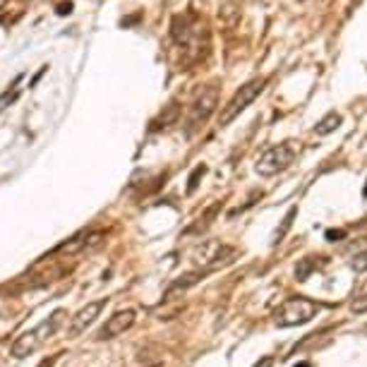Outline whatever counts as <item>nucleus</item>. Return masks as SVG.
I'll return each instance as SVG.
<instances>
[{
    "label": "nucleus",
    "mask_w": 367,
    "mask_h": 367,
    "mask_svg": "<svg viewBox=\"0 0 367 367\" xmlns=\"http://www.w3.org/2000/svg\"><path fill=\"white\" fill-rule=\"evenodd\" d=\"M53 363H55V358H46V360H43V363L38 365V367H50V365H53Z\"/></svg>",
    "instance_id": "obj_20"
},
{
    "label": "nucleus",
    "mask_w": 367,
    "mask_h": 367,
    "mask_svg": "<svg viewBox=\"0 0 367 367\" xmlns=\"http://www.w3.org/2000/svg\"><path fill=\"white\" fill-rule=\"evenodd\" d=\"M10 0H0V10H5V5H8Z\"/></svg>",
    "instance_id": "obj_21"
},
{
    "label": "nucleus",
    "mask_w": 367,
    "mask_h": 367,
    "mask_svg": "<svg viewBox=\"0 0 367 367\" xmlns=\"http://www.w3.org/2000/svg\"><path fill=\"white\" fill-rule=\"evenodd\" d=\"M274 365V358H262V363H257L255 367H272Z\"/></svg>",
    "instance_id": "obj_18"
},
{
    "label": "nucleus",
    "mask_w": 367,
    "mask_h": 367,
    "mask_svg": "<svg viewBox=\"0 0 367 367\" xmlns=\"http://www.w3.org/2000/svg\"><path fill=\"white\" fill-rule=\"evenodd\" d=\"M134 321H137V312H134V310H120V312H115L113 317H108L106 324L99 329L96 339H99V341H108V339L120 336V334H125L127 329H132Z\"/></svg>",
    "instance_id": "obj_8"
},
{
    "label": "nucleus",
    "mask_w": 367,
    "mask_h": 367,
    "mask_svg": "<svg viewBox=\"0 0 367 367\" xmlns=\"http://www.w3.org/2000/svg\"><path fill=\"white\" fill-rule=\"evenodd\" d=\"M106 307V298H101V300H92V302H87L82 310H77L73 317H70V326H68V334L73 339L77 336H82V334L87 331V326H92L96 317L101 314V310Z\"/></svg>",
    "instance_id": "obj_7"
},
{
    "label": "nucleus",
    "mask_w": 367,
    "mask_h": 367,
    "mask_svg": "<svg viewBox=\"0 0 367 367\" xmlns=\"http://www.w3.org/2000/svg\"><path fill=\"white\" fill-rule=\"evenodd\" d=\"M351 267H353V269H356V272H358V274H363V272H367V250H365V252H360V255H356V257H353Z\"/></svg>",
    "instance_id": "obj_16"
},
{
    "label": "nucleus",
    "mask_w": 367,
    "mask_h": 367,
    "mask_svg": "<svg viewBox=\"0 0 367 367\" xmlns=\"http://www.w3.org/2000/svg\"><path fill=\"white\" fill-rule=\"evenodd\" d=\"M317 312H319L317 302L298 295V298H288L281 302L279 310L274 312V321H276V326H281V329H288V326L307 324Z\"/></svg>",
    "instance_id": "obj_4"
},
{
    "label": "nucleus",
    "mask_w": 367,
    "mask_h": 367,
    "mask_svg": "<svg viewBox=\"0 0 367 367\" xmlns=\"http://www.w3.org/2000/svg\"><path fill=\"white\" fill-rule=\"evenodd\" d=\"M178 118H180V106H178V101H171V104L166 106V111L151 122L149 132H156V130H161V127H169V125H173V122H178Z\"/></svg>",
    "instance_id": "obj_10"
},
{
    "label": "nucleus",
    "mask_w": 367,
    "mask_h": 367,
    "mask_svg": "<svg viewBox=\"0 0 367 367\" xmlns=\"http://www.w3.org/2000/svg\"><path fill=\"white\" fill-rule=\"evenodd\" d=\"M204 274H207V272H190V274L180 276L178 281H173L171 286H169V291H166V300H173V298H176V293H180V291L185 293L190 286H195V283L202 281Z\"/></svg>",
    "instance_id": "obj_9"
},
{
    "label": "nucleus",
    "mask_w": 367,
    "mask_h": 367,
    "mask_svg": "<svg viewBox=\"0 0 367 367\" xmlns=\"http://www.w3.org/2000/svg\"><path fill=\"white\" fill-rule=\"evenodd\" d=\"M295 367H310V363H298V365H295Z\"/></svg>",
    "instance_id": "obj_22"
},
{
    "label": "nucleus",
    "mask_w": 367,
    "mask_h": 367,
    "mask_svg": "<svg viewBox=\"0 0 367 367\" xmlns=\"http://www.w3.org/2000/svg\"><path fill=\"white\" fill-rule=\"evenodd\" d=\"M314 269V262L307 257V260H302L300 262V267L295 269V276H298V281H307V276H310V272Z\"/></svg>",
    "instance_id": "obj_14"
},
{
    "label": "nucleus",
    "mask_w": 367,
    "mask_h": 367,
    "mask_svg": "<svg viewBox=\"0 0 367 367\" xmlns=\"http://www.w3.org/2000/svg\"><path fill=\"white\" fill-rule=\"evenodd\" d=\"M351 312L353 314H365L367 312V291L356 295V300L351 302Z\"/></svg>",
    "instance_id": "obj_13"
},
{
    "label": "nucleus",
    "mask_w": 367,
    "mask_h": 367,
    "mask_svg": "<svg viewBox=\"0 0 367 367\" xmlns=\"http://www.w3.org/2000/svg\"><path fill=\"white\" fill-rule=\"evenodd\" d=\"M216 106H218V89L214 85L199 87L188 106V115H185V134L192 137L199 127H204V122L214 115Z\"/></svg>",
    "instance_id": "obj_2"
},
{
    "label": "nucleus",
    "mask_w": 367,
    "mask_h": 367,
    "mask_svg": "<svg viewBox=\"0 0 367 367\" xmlns=\"http://www.w3.org/2000/svg\"><path fill=\"white\" fill-rule=\"evenodd\" d=\"M344 122V118L336 113V111H331V113H326L324 118H321L317 125H314V134H319V137H326V134H331L336 127Z\"/></svg>",
    "instance_id": "obj_11"
},
{
    "label": "nucleus",
    "mask_w": 367,
    "mask_h": 367,
    "mask_svg": "<svg viewBox=\"0 0 367 367\" xmlns=\"http://www.w3.org/2000/svg\"><path fill=\"white\" fill-rule=\"evenodd\" d=\"M233 257H235V248L218 240H207L192 250V262L197 267H202V272H211V269L221 267V264L233 262Z\"/></svg>",
    "instance_id": "obj_6"
},
{
    "label": "nucleus",
    "mask_w": 367,
    "mask_h": 367,
    "mask_svg": "<svg viewBox=\"0 0 367 367\" xmlns=\"http://www.w3.org/2000/svg\"><path fill=\"white\" fill-rule=\"evenodd\" d=\"M204 173H207V166H197L195 171H192V176H190V185H188V195H192V192L197 190V185H199V178L204 176Z\"/></svg>",
    "instance_id": "obj_15"
},
{
    "label": "nucleus",
    "mask_w": 367,
    "mask_h": 367,
    "mask_svg": "<svg viewBox=\"0 0 367 367\" xmlns=\"http://www.w3.org/2000/svg\"><path fill=\"white\" fill-rule=\"evenodd\" d=\"M295 214H298V207H291V209H288V214L283 216V223H281V228H279V230H276V233H274V245H279V243L283 240V235H286L288 230H291Z\"/></svg>",
    "instance_id": "obj_12"
},
{
    "label": "nucleus",
    "mask_w": 367,
    "mask_h": 367,
    "mask_svg": "<svg viewBox=\"0 0 367 367\" xmlns=\"http://www.w3.org/2000/svg\"><path fill=\"white\" fill-rule=\"evenodd\" d=\"M326 238H329V240L334 243V238H344V230H329V233H326Z\"/></svg>",
    "instance_id": "obj_19"
},
{
    "label": "nucleus",
    "mask_w": 367,
    "mask_h": 367,
    "mask_svg": "<svg viewBox=\"0 0 367 367\" xmlns=\"http://www.w3.org/2000/svg\"><path fill=\"white\" fill-rule=\"evenodd\" d=\"M63 314H65L63 310H55L48 319H43L38 326L24 331L22 336H17L15 344L10 346V356L22 360V358L31 356V353H36L48 339H53V334L58 331V326H60V321H63Z\"/></svg>",
    "instance_id": "obj_1"
},
{
    "label": "nucleus",
    "mask_w": 367,
    "mask_h": 367,
    "mask_svg": "<svg viewBox=\"0 0 367 367\" xmlns=\"http://www.w3.org/2000/svg\"><path fill=\"white\" fill-rule=\"evenodd\" d=\"M73 12V3H63V5H58V15H70Z\"/></svg>",
    "instance_id": "obj_17"
},
{
    "label": "nucleus",
    "mask_w": 367,
    "mask_h": 367,
    "mask_svg": "<svg viewBox=\"0 0 367 367\" xmlns=\"http://www.w3.org/2000/svg\"><path fill=\"white\" fill-rule=\"evenodd\" d=\"M264 87H267V77H255V80H250L248 85H243L228 99V104L221 108V113H218V125L228 127L230 122H233L238 115H240L245 108H248L257 99V96L264 92Z\"/></svg>",
    "instance_id": "obj_5"
},
{
    "label": "nucleus",
    "mask_w": 367,
    "mask_h": 367,
    "mask_svg": "<svg viewBox=\"0 0 367 367\" xmlns=\"http://www.w3.org/2000/svg\"><path fill=\"white\" fill-rule=\"evenodd\" d=\"M298 159V144L295 142H281V144L269 147L267 151L257 159V176L262 178H274L279 173L288 171L293 166V161Z\"/></svg>",
    "instance_id": "obj_3"
}]
</instances>
